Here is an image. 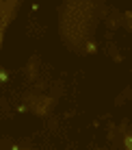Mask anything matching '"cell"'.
Returning <instances> with one entry per match:
<instances>
[{"instance_id": "3", "label": "cell", "mask_w": 132, "mask_h": 150, "mask_svg": "<svg viewBox=\"0 0 132 150\" xmlns=\"http://www.w3.org/2000/svg\"><path fill=\"white\" fill-rule=\"evenodd\" d=\"M0 81H2V83L7 81V72H0Z\"/></svg>"}, {"instance_id": "1", "label": "cell", "mask_w": 132, "mask_h": 150, "mask_svg": "<svg viewBox=\"0 0 132 150\" xmlns=\"http://www.w3.org/2000/svg\"><path fill=\"white\" fill-rule=\"evenodd\" d=\"M95 48H98V46H95L93 41H89V44H87V48H85V52H87V54H93V52H95Z\"/></svg>"}, {"instance_id": "2", "label": "cell", "mask_w": 132, "mask_h": 150, "mask_svg": "<svg viewBox=\"0 0 132 150\" xmlns=\"http://www.w3.org/2000/svg\"><path fill=\"white\" fill-rule=\"evenodd\" d=\"M130 139H132L130 135H126V137H124V144H126V150H132V144H130Z\"/></svg>"}]
</instances>
